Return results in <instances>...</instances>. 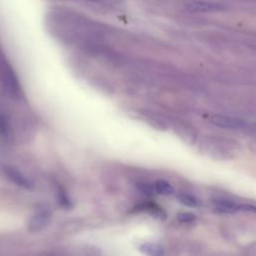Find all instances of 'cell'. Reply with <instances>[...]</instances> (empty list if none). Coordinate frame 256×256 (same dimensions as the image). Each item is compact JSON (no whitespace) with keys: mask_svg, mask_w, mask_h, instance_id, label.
Returning <instances> with one entry per match:
<instances>
[{"mask_svg":"<svg viewBox=\"0 0 256 256\" xmlns=\"http://www.w3.org/2000/svg\"><path fill=\"white\" fill-rule=\"evenodd\" d=\"M140 251L147 255H160L162 254V249L160 246L152 243H145L139 247Z\"/></svg>","mask_w":256,"mask_h":256,"instance_id":"9","label":"cell"},{"mask_svg":"<svg viewBox=\"0 0 256 256\" xmlns=\"http://www.w3.org/2000/svg\"><path fill=\"white\" fill-rule=\"evenodd\" d=\"M178 199L184 205L189 206V207H198L200 205L199 200L197 198H195L194 196L189 195V194H179Z\"/></svg>","mask_w":256,"mask_h":256,"instance_id":"11","label":"cell"},{"mask_svg":"<svg viewBox=\"0 0 256 256\" xmlns=\"http://www.w3.org/2000/svg\"><path fill=\"white\" fill-rule=\"evenodd\" d=\"M0 138L10 143L13 141V129L9 117L5 113H0Z\"/></svg>","mask_w":256,"mask_h":256,"instance_id":"6","label":"cell"},{"mask_svg":"<svg viewBox=\"0 0 256 256\" xmlns=\"http://www.w3.org/2000/svg\"><path fill=\"white\" fill-rule=\"evenodd\" d=\"M0 75H1V81L5 89L12 96L16 98H21L23 96V90H22L21 84L15 73V70L5 58H2L0 60Z\"/></svg>","mask_w":256,"mask_h":256,"instance_id":"1","label":"cell"},{"mask_svg":"<svg viewBox=\"0 0 256 256\" xmlns=\"http://www.w3.org/2000/svg\"><path fill=\"white\" fill-rule=\"evenodd\" d=\"M1 170H2L3 174L15 185H17L23 189H26V190H31L33 188L32 182L22 172H20L15 167H13L11 165L3 164V165H1Z\"/></svg>","mask_w":256,"mask_h":256,"instance_id":"3","label":"cell"},{"mask_svg":"<svg viewBox=\"0 0 256 256\" xmlns=\"http://www.w3.org/2000/svg\"><path fill=\"white\" fill-rule=\"evenodd\" d=\"M52 218V212L48 207H39L32 214L28 222V230L37 233L48 226Z\"/></svg>","mask_w":256,"mask_h":256,"instance_id":"2","label":"cell"},{"mask_svg":"<svg viewBox=\"0 0 256 256\" xmlns=\"http://www.w3.org/2000/svg\"><path fill=\"white\" fill-rule=\"evenodd\" d=\"M215 209L221 213H234L239 210V205L226 200H218L215 202Z\"/></svg>","mask_w":256,"mask_h":256,"instance_id":"8","label":"cell"},{"mask_svg":"<svg viewBox=\"0 0 256 256\" xmlns=\"http://www.w3.org/2000/svg\"><path fill=\"white\" fill-rule=\"evenodd\" d=\"M55 193H56L59 204L66 209H70L72 206V203H71V200H70L68 194L66 193V191L64 190V188L61 185L56 184V183H55Z\"/></svg>","mask_w":256,"mask_h":256,"instance_id":"7","label":"cell"},{"mask_svg":"<svg viewBox=\"0 0 256 256\" xmlns=\"http://www.w3.org/2000/svg\"><path fill=\"white\" fill-rule=\"evenodd\" d=\"M186 11L191 13H208V12H217L225 10L226 7L217 2H208V1H190L184 5Z\"/></svg>","mask_w":256,"mask_h":256,"instance_id":"4","label":"cell"},{"mask_svg":"<svg viewBox=\"0 0 256 256\" xmlns=\"http://www.w3.org/2000/svg\"><path fill=\"white\" fill-rule=\"evenodd\" d=\"M211 122L219 127L223 128H229V129H239L243 126H245V123L242 122L239 119L227 117L223 115H215L211 118Z\"/></svg>","mask_w":256,"mask_h":256,"instance_id":"5","label":"cell"},{"mask_svg":"<svg viewBox=\"0 0 256 256\" xmlns=\"http://www.w3.org/2000/svg\"><path fill=\"white\" fill-rule=\"evenodd\" d=\"M155 189L159 194L163 195H171L173 193V188L171 187V185L163 180H158L155 183Z\"/></svg>","mask_w":256,"mask_h":256,"instance_id":"10","label":"cell"},{"mask_svg":"<svg viewBox=\"0 0 256 256\" xmlns=\"http://www.w3.org/2000/svg\"><path fill=\"white\" fill-rule=\"evenodd\" d=\"M195 219V215L192 213H181L178 215V220L181 222H191Z\"/></svg>","mask_w":256,"mask_h":256,"instance_id":"12","label":"cell"}]
</instances>
